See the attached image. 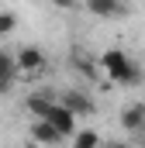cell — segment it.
Listing matches in <instances>:
<instances>
[{"mask_svg": "<svg viewBox=\"0 0 145 148\" xmlns=\"http://www.w3.org/2000/svg\"><path fill=\"white\" fill-rule=\"evenodd\" d=\"M97 69H104L110 83H124V86H135L142 73H138V66L131 62V55L128 52H121V48H107V52H100L97 55Z\"/></svg>", "mask_w": 145, "mask_h": 148, "instance_id": "6da1fadb", "label": "cell"}, {"mask_svg": "<svg viewBox=\"0 0 145 148\" xmlns=\"http://www.w3.org/2000/svg\"><path fill=\"white\" fill-rule=\"evenodd\" d=\"M14 62H17V73H24V76H35V73H41V69L48 66V59H45V52H41L38 45L17 48V52H14Z\"/></svg>", "mask_w": 145, "mask_h": 148, "instance_id": "7a4b0ae2", "label": "cell"}, {"mask_svg": "<svg viewBox=\"0 0 145 148\" xmlns=\"http://www.w3.org/2000/svg\"><path fill=\"white\" fill-rule=\"evenodd\" d=\"M45 124H52V131L59 134V138H72L76 134V117H72L59 100L48 107V114H45Z\"/></svg>", "mask_w": 145, "mask_h": 148, "instance_id": "3957f363", "label": "cell"}, {"mask_svg": "<svg viewBox=\"0 0 145 148\" xmlns=\"http://www.w3.org/2000/svg\"><path fill=\"white\" fill-rule=\"evenodd\" d=\"M59 103H62L72 117H90V114H97L93 97H90V93H83V90H66V93L59 97Z\"/></svg>", "mask_w": 145, "mask_h": 148, "instance_id": "277c9868", "label": "cell"}, {"mask_svg": "<svg viewBox=\"0 0 145 148\" xmlns=\"http://www.w3.org/2000/svg\"><path fill=\"white\" fill-rule=\"evenodd\" d=\"M121 127L124 131H145V103H128L121 107Z\"/></svg>", "mask_w": 145, "mask_h": 148, "instance_id": "5b68a950", "label": "cell"}, {"mask_svg": "<svg viewBox=\"0 0 145 148\" xmlns=\"http://www.w3.org/2000/svg\"><path fill=\"white\" fill-rule=\"evenodd\" d=\"M52 103H55V97H52V93H45V90H38V93H31V97L24 100V107H28V114H31L35 121H45V114H48Z\"/></svg>", "mask_w": 145, "mask_h": 148, "instance_id": "8992f818", "label": "cell"}, {"mask_svg": "<svg viewBox=\"0 0 145 148\" xmlns=\"http://www.w3.org/2000/svg\"><path fill=\"white\" fill-rule=\"evenodd\" d=\"M62 138L52 131V124H45V121H35L31 124V145H38V148H52V145H59Z\"/></svg>", "mask_w": 145, "mask_h": 148, "instance_id": "52a82bcc", "label": "cell"}, {"mask_svg": "<svg viewBox=\"0 0 145 148\" xmlns=\"http://www.w3.org/2000/svg\"><path fill=\"white\" fill-rule=\"evenodd\" d=\"M86 10H90L93 17H117V14H128V7H121V3H114V0H90Z\"/></svg>", "mask_w": 145, "mask_h": 148, "instance_id": "ba28073f", "label": "cell"}, {"mask_svg": "<svg viewBox=\"0 0 145 148\" xmlns=\"http://www.w3.org/2000/svg\"><path fill=\"white\" fill-rule=\"evenodd\" d=\"M69 62L86 76V79H97V73H100V69H97V62H93V55H86V52H79V48L69 55Z\"/></svg>", "mask_w": 145, "mask_h": 148, "instance_id": "9c48e42d", "label": "cell"}, {"mask_svg": "<svg viewBox=\"0 0 145 148\" xmlns=\"http://www.w3.org/2000/svg\"><path fill=\"white\" fill-rule=\"evenodd\" d=\"M17 62H14V52H3L0 48V79L7 83V86H14V79H17Z\"/></svg>", "mask_w": 145, "mask_h": 148, "instance_id": "30bf717a", "label": "cell"}, {"mask_svg": "<svg viewBox=\"0 0 145 148\" xmlns=\"http://www.w3.org/2000/svg\"><path fill=\"white\" fill-rule=\"evenodd\" d=\"M72 148H100V134L93 127H83L72 134Z\"/></svg>", "mask_w": 145, "mask_h": 148, "instance_id": "8fae6325", "label": "cell"}, {"mask_svg": "<svg viewBox=\"0 0 145 148\" xmlns=\"http://www.w3.org/2000/svg\"><path fill=\"white\" fill-rule=\"evenodd\" d=\"M14 28H17V14L14 10H0V38H7Z\"/></svg>", "mask_w": 145, "mask_h": 148, "instance_id": "7c38bea8", "label": "cell"}, {"mask_svg": "<svg viewBox=\"0 0 145 148\" xmlns=\"http://www.w3.org/2000/svg\"><path fill=\"white\" fill-rule=\"evenodd\" d=\"M100 148H128L124 141H117V138H110V141H100Z\"/></svg>", "mask_w": 145, "mask_h": 148, "instance_id": "4fadbf2b", "label": "cell"}, {"mask_svg": "<svg viewBox=\"0 0 145 148\" xmlns=\"http://www.w3.org/2000/svg\"><path fill=\"white\" fill-rule=\"evenodd\" d=\"M7 90H10V86H7V83H3V79H0V97H3V93H7Z\"/></svg>", "mask_w": 145, "mask_h": 148, "instance_id": "5bb4252c", "label": "cell"}, {"mask_svg": "<svg viewBox=\"0 0 145 148\" xmlns=\"http://www.w3.org/2000/svg\"><path fill=\"white\" fill-rule=\"evenodd\" d=\"M24 148H38V145H31V141H28V145H24Z\"/></svg>", "mask_w": 145, "mask_h": 148, "instance_id": "9a60e30c", "label": "cell"}]
</instances>
